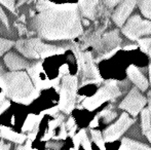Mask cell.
Here are the masks:
<instances>
[{
    "mask_svg": "<svg viewBox=\"0 0 151 150\" xmlns=\"http://www.w3.org/2000/svg\"><path fill=\"white\" fill-rule=\"evenodd\" d=\"M119 96H121V90L118 82L114 79L107 80L105 81L104 85L97 90L95 95L88 97L82 101V107L88 109V111H93L105 102L113 101Z\"/></svg>",
    "mask_w": 151,
    "mask_h": 150,
    "instance_id": "277c9868",
    "label": "cell"
},
{
    "mask_svg": "<svg viewBox=\"0 0 151 150\" xmlns=\"http://www.w3.org/2000/svg\"><path fill=\"white\" fill-rule=\"evenodd\" d=\"M149 103V107H148V112H149V117H150V120H151V102H148Z\"/></svg>",
    "mask_w": 151,
    "mask_h": 150,
    "instance_id": "ee69618b",
    "label": "cell"
},
{
    "mask_svg": "<svg viewBox=\"0 0 151 150\" xmlns=\"http://www.w3.org/2000/svg\"><path fill=\"white\" fill-rule=\"evenodd\" d=\"M79 136H80V144L83 146L84 150H93L91 149V145L90 143V140H88V136H86V130H80Z\"/></svg>",
    "mask_w": 151,
    "mask_h": 150,
    "instance_id": "cb8c5ba5",
    "label": "cell"
},
{
    "mask_svg": "<svg viewBox=\"0 0 151 150\" xmlns=\"http://www.w3.org/2000/svg\"><path fill=\"white\" fill-rule=\"evenodd\" d=\"M141 118H142V130H143V134L145 135L146 138L148 139V141L151 143V120L149 117L148 109L142 110Z\"/></svg>",
    "mask_w": 151,
    "mask_h": 150,
    "instance_id": "d6986e66",
    "label": "cell"
},
{
    "mask_svg": "<svg viewBox=\"0 0 151 150\" xmlns=\"http://www.w3.org/2000/svg\"><path fill=\"white\" fill-rule=\"evenodd\" d=\"M16 47L23 56L29 59H34V60H41V59L56 56V55H62L65 52V48L43 43L38 38L21 39L17 42Z\"/></svg>",
    "mask_w": 151,
    "mask_h": 150,
    "instance_id": "3957f363",
    "label": "cell"
},
{
    "mask_svg": "<svg viewBox=\"0 0 151 150\" xmlns=\"http://www.w3.org/2000/svg\"><path fill=\"white\" fill-rule=\"evenodd\" d=\"M43 115L39 114V115H35V114H29L27 116L26 120H25L24 124H23L22 131L23 132H31L36 126H39L40 121H41Z\"/></svg>",
    "mask_w": 151,
    "mask_h": 150,
    "instance_id": "ac0fdd59",
    "label": "cell"
},
{
    "mask_svg": "<svg viewBox=\"0 0 151 150\" xmlns=\"http://www.w3.org/2000/svg\"><path fill=\"white\" fill-rule=\"evenodd\" d=\"M138 43L141 47L142 52L147 54V50L151 47V38H143V39H138Z\"/></svg>",
    "mask_w": 151,
    "mask_h": 150,
    "instance_id": "484cf974",
    "label": "cell"
},
{
    "mask_svg": "<svg viewBox=\"0 0 151 150\" xmlns=\"http://www.w3.org/2000/svg\"><path fill=\"white\" fill-rule=\"evenodd\" d=\"M12 124L14 123V116H12Z\"/></svg>",
    "mask_w": 151,
    "mask_h": 150,
    "instance_id": "c3c4849f",
    "label": "cell"
},
{
    "mask_svg": "<svg viewBox=\"0 0 151 150\" xmlns=\"http://www.w3.org/2000/svg\"><path fill=\"white\" fill-rule=\"evenodd\" d=\"M149 77H150V83H151V64L149 65Z\"/></svg>",
    "mask_w": 151,
    "mask_h": 150,
    "instance_id": "f6af8a7d",
    "label": "cell"
},
{
    "mask_svg": "<svg viewBox=\"0 0 151 150\" xmlns=\"http://www.w3.org/2000/svg\"><path fill=\"white\" fill-rule=\"evenodd\" d=\"M0 137L8 141L17 143V144H23L27 139V135L18 134V133L14 132L12 128L4 126H1V128H0Z\"/></svg>",
    "mask_w": 151,
    "mask_h": 150,
    "instance_id": "9a60e30c",
    "label": "cell"
},
{
    "mask_svg": "<svg viewBox=\"0 0 151 150\" xmlns=\"http://www.w3.org/2000/svg\"><path fill=\"white\" fill-rule=\"evenodd\" d=\"M29 150H36V149H33L32 147H30V148H29Z\"/></svg>",
    "mask_w": 151,
    "mask_h": 150,
    "instance_id": "681fc988",
    "label": "cell"
},
{
    "mask_svg": "<svg viewBox=\"0 0 151 150\" xmlns=\"http://www.w3.org/2000/svg\"><path fill=\"white\" fill-rule=\"evenodd\" d=\"M102 41V50H109L114 47H119L121 42V38L118 35V31L114 30L111 32H108L103 35L101 38Z\"/></svg>",
    "mask_w": 151,
    "mask_h": 150,
    "instance_id": "5bb4252c",
    "label": "cell"
},
{
    "mask_svg": "<svg viewBox=\"0 0 151 150\" xmlns=\"http://www.w3.org/2000/svg\"><path fill=\"white\" fill-rule=\"evenodd\" d=\"M99 126V116H96L95 118L93 119V121L90 123V128H97V126Z\"/></svg>",
    "mask_w": 151,
    "mask_h": 150,
    "instance_id": "f35d334b",
    "label": "cell"
},
{
    "mask_svg": "<svg viewBox=\"0 0 151 150\" xmlns=\"http://www.w3.org/2000/svg\"><path fill=\"white\" fill-rule=\"evenodd\" d=\"M91 138H93V141L97 144V146L99 147L100 150H106L105 147V141L103 139V136H102L101 132L100 131H96V130H91Z\"/></svg>",
    "mask_w": 151,
    "mask_h": 150,
    "instance_id": "7402d4cb",
    "label": "cell"
},
{
    "mask_svg": "<svg viewBox=\"0 0 151 150\" xmlns=\"http://www.w3.org/2000/svg\"><path fill=\"white\" fill-rule=\"evenodd\" d=\"M73 50L76 56V59H77L78 67L82 71V81L88 79H96L102 81V78L99 74V71H98L97 67L93 64V60L91 52H81L77 46L73 47Z\"/></svg>",
    "mask_w": 151,
    "mask_h": 150,
    "instance_id": "ba28073f",
    "label": "cell"
},
{
    "mask_svg": "<svg viewBox=\"0 0 151 150\" xmlns=\"http://www.w3.org/2000/svg\"><path fill=\"white\" fill-rule=\"evenodd\" d=\"M135 122V119L131 118L127 113H122L120 115V117L118 118V120L115 123L111 124L110 126H108L105 131H104L103 135L104 141L105 142H114V141L118 140L121 136L123 135V133Z\"/></svg>",
    "mask_w": 151,
    "mask_h": 150,
    "instance_id": "30bf717a",
    "label": "cell"
},
{
    "mask_svg": "<svg viewBox=\"0 0 151 150\" xmlns=\"http://www.w3.org/2000/svg\"><path fill=\"white\" fill-rule=\"evenodd\" d=\"M78 88V78L76 75H63L61 82L60 90V101H59V110L64 113H71L75 107L76 103V93Z\"/></svg>",
    "mask_w": 151,
    "mask_h": 150,
    "instance_id": "5b68a950",
    "label": "cell"
},
{
    "mask_svg": "<svg viewBox=\"0 0 151 150\" xmlns=\"http://www.w3.org/2000/svg\"><path fill=\"white\" fill-rule=\"evenodd\" d=\"M12 45H14V42L12 40L0 38V56H2L4 52H7Z\"/></svg>",
    "mask_w": 151,
    "mask_h": 150,
    "instance_id": "d4e9b609",
    "label": "cell"
},
{
    "mask_svg": "<svg viewBox=\"0 0 151 150\" xmlns=\"http://www.w3.org/2000/svg\"><path fill=\"white\" fill-rule=\"evenodd\" d=\"M59 111V107L58 106H55V107H52V108L50 109H46V110H43L40 112V114H42V115H45V114H47V115H56L57 113H58Z\"/></svg>",
    "mask_w": 151,
    "mask_h": 150,
    "instance_id": "4dcf8cb0",
    "label": "cell"
},
{
    "mask_svg": "<svg viewBox=\"0 0 151 150\" xmlns=\"http://www.w3.org/2000/svg\"><path fill=\"white\" fill-rule=\"evenodd\" d=\"M0 19H1V21L3 22V24L5 25L6 27H8V20H7V17H6L5 12H4V10L2 9L1 6H0Z\"/></svg>",
    "mask_w": 151,
    "mask_h": 150,
    "instance_id": "1f68e13d",
    "label": "cell"
},
{
    "mask_svg": "<svg viewBox=\"0 0 151 150\" xmlns=\"http://www.w3.org/2000/svg\"><path fill=\"white\" fill-rule=\"evenodd\" d=\"M136 48H138V45H127L123 47V50H136Z\"/></svg>",
    "mask_w": 151,
    "mask_h": 150,
    "instance_id": "7bdbcfd3",
    "label": "cell"
},
{
    "mask_svg": "<svg viewBox=\"0 0 151 150\" xmlns=\"http://www.w3.org/2000/svg\"><path fill=\"white\" fill-rule=\"evenodd\" d=\"M4 62H5V65L7 66V68H9V70L12 71L26 69L30 65V63L28 61H26L24 58H22L21 56H19L16 52H8L4 57Z\"/></svg>",
    "mask_w": 151,
    "mask_h": 150,
    "instance_id": "4fadbf2b",
    "label": "cell"
},
{
    "mask_svg": "<svg viewBox=\"0 0 151 150\" xmlns=\"http://www.w3.org/2000/svg\"><path fill=\"white\" fill-rule=\"evenodd\" d=\"M68 74V66L67 65H63L60 68V76Z\"/></svg>",
    "mask_w": 151,
    "mask_h": 150,
    "instance_id": "b9f144b4",
    "label": "cell"
},
{
    "mask_svg": "<svg viewBox=\"0 0 151 150\" xmlns=\"http://www.w3.org/2000/svg\"><path fill=\"white\" fill-rule=\"evenodd\" d=\"M75 126V120H74L73 117H70L69 120H68L67 122L65 123V126H66V130H67V132L70 130L71 128H73V126Z\"/></svg>",
    "mask_w": 151,
    "mask_h": 150,
    "instance_id": "e575fe53",
    "label": "cell"
},
{
    "mask_svg": "<svg viewBox=\"0 0 151 150\" xmlns=\"http://www.w3.org/2000/svg\"><path fill=\"white\" fill-rule=\"evenodd\" d=\"M122 33L129 39L138 40L141 36L151 34V22L143 20L139 14H135L123 26Z\"/></svg>",
    "mask_w": 151,
    "mask_h": 150,
    "instance_id": "52a82bcc",
    "label": "cell"
},
{
    "mask_svg": "<svg viewBox=\"0 0 151 150\" xmlns=\"http://www.w3.org/2000/svg\"><path fill=\"white\" fill-rule=\"evenodd\" d=\"M10 106V102L6 99L5 95L3 93L0 94V114H2L8 107Z\"/></svg>",
    "mask_w": 151,
    "mask_h": 150,
    "instance_id": "4316f807",
    "label": "cell"
},
{
    "mask_svg": "<svg viewBox=\"0 0 151 150\" xmlns=\"http://www.w3.org/2000/svg\"><path fill=\"white\" fill-rule=\"evenodd\" d=\"M147 54L149 55V56H150V58H151V47H149V50H147Z\"/></svg>",
    "mask_w": 151,
    "mask_h": 150,
    "instance_id": "7dc6e473",
    "label": "cell"
},
{
    "mask_svg": "<svg viewBox=\"0 0 151 150\" xmlns=\"http://www.w3.org/2000/svg\"><path fill=\"white\" fill-rule=\"evenodd\" d=\"M61 146H62V143L59 144V143H57V142H52V143L48 142L47 144H46V147H50V148H54L56 150H58Z\"/></svg>",
    "mask_w": 151,
    "mask_h": 150,
    "instance_id": "8d00e7d4",
    "label": "cell"
},
{
    "mask_svg": "<svg viewBox=\"0 0 151 150\" xmlns=\"http://www.w3.org/2000/svg\"><path fill=\"white\" fill-rule=\"evenodd\" d=\"M78 2H79V9L82 16L93 20L95 18L96 8L99 0H78Z\"/></svg>",
    "mask_w": 151,
    "mask_h": 150,
    "instance_id": "2e32d148",
    "label": "cell"
},
{
    "mask_svg": "<svg viewBox=\"0 0 151 150\" xmlns=\"http://www.w3.org/2000/svg\"><path fill=\"white\" fill-rule=\"evenodd\" d=\"M39 14L34 18L33 27L46 40L73 39L82 33L79 8L76 4H54L39 0L36 5Z\"/></svg>",
    "mask_w": 151,
    "mask_h": 150,
    "instance_id": "6da1fadb",
    "label": "cell"
},
{
    "mask_svg": "<svg viewBox=\"0 0 151 150\" xmlns=\"http://www.w3.org/2000/svg\"><path fill=\"white\" fill-rule=\"evenodd\" d=\"M54 134H55V132H52V133L46 132L45 134H44V136L41 138V141H47V140H50V138H52V137H54Z\"/></svg>",
    "mask_w": 151,
    "mask_h": 150,
    "instance_id": "ab89813d",
    "label": "cell"
},
{
    "mask_svg": "<svg viewBox=\"0 0 151 150\" xmlns=\"http://www.w3.org/2000/svg\"><path fill=\"white\" fill-rule=\"evenodd\" d=\"M73 143H74V147H75V150H78V148H79V145H80L79 133H77V134L73 136Z\"/></svg>",
    "mask_w": 151,
    "mask_h": 150,
    "instance_id": "d6a6232c",
    "label": "cell"
},
{
    "mask_svg": "<svg viewBox=\"0 0 151 150\" xmlns=\"http://www.w3.org/2000/svg\"><path fill=\"white\" fill-rule=\"evenodd\" d=\"M147 103V99L140 93L139 88L136 86L131 90L127 96L122 100L119 104V108L127 111L132 116L136 117L140 111L143 110L144 106Z\"/></svg>",
    "mask_w": 151,
    "mask_h": 150,
    "instance_id": "9c48e42d",
    "label": "cell"
},
{
    "mask_svg": "<svg viewBox=\"0 0 151 150\" xmlns=\"http://www.w3.org/2000/svg\"><path fill=\"white\" fill-rule=\"evenodd\" d=\"M67 136H68V134H67V130H66L65 123H62L60 133H59V136L52 137V138L54 139H63V140H65V139L67 138Z\"/></svg>",
    "mask_w": 151,
    "mask_h": 150,
    "instance_id": "83f0119b",
    "label": "cell"
},
{
    "mask_svg": "<svg viewBox=\"0 0 151 150\" xmlns=\"http://www.w3.org/2000/svg\"><path fill=\"white\" fill-rule=\"evenodd\" d=\"M136 3H137L136 0H123L119 5H118V7L116 8L113 16H112L114 23L118 27L123 26V24L127 20L131 12L133 11Z\"/></svg>",
    "mask_w": 151,
    "mask_h": 150,
    "instance_id": "8fae6325",
    "label": "cell"
},
{
    "mask_svg": "<svg viewBox=\"0 0 151 150\" xmlns=\"http://www.w3.org/2000/svg\"><path fill=\"white\" fill-rule=\"evenodd\" d=\"M119 150H151L149 146L142 144L137 141L131 140L129 138H123L121 141Z\"/></svg>",
    "mask_w": 151,
    "mask_h": 150,
    "instance_id": "e0dca14e",
    "label": "cell"
},
{
    "mask_svg": "<svg viewBox=\"0 0 151 150\" xmlns=\"http://www.w3.org/2000/svg\"><path fill=\"white\" fill-rule=\"evenodd\" d=\"M0 88L5 97L23 105H30L40 95L28 73L19 70L5 72L2 67H0Z\"/></svg>",
    "mask_w": 151,
    "mask_h": 150,
    "instance_id": "7a4b0ae2",
    "label": "cell"
},
{
    "mask_svg": "<svg viewBox=\"0 0 151 150\" xmlns=\"http://www.w3.org/2000/svg\"><path fill=\"white\" fill-rule=\"evenodd\" d=\"M17 27H18V30H19V33H20V35H23L24 33H26V27L24 26V25L22 24H18L17 25Z\"/></svg>",
    "mask_w": 151,
    "mask_h": 150,
    "instance_id": "60d3db41",
    "label": "cell"
},
{
    "mask_svg": "<svg viewBox=\"0 0 151 150\" xmlns=\"http://www.w3.org/2000/svg\"><path fill=\"white\" fill-rule=\"evenodd\" d=\"M118 50H119V47H115V48H113V50H110V52H108L107 54L103 55V56L100 57L99 59H97V62H99V61H101V60H107V59L111 58L112 56H114V55H115V52H117Z\"/></svg>",
    "mask_w": 151,
    "mask_h": 150,
    "instance_id": "f546056e",
    "label": "cell"
},
{
    "mask_svg": "<svg viewBox=\"0 0 151 150\" xmlns=\"http://www.w3.org/2000/svg\"><path fill=\"white\" fill-rule=\"evenodd\" d=\"M127 74L129 76V78L136 84L138 88L142 92H145L148 88V81L146 79V77L142 74V72L140 71V69L138 67H136L135 65H131L127 67Z\"/></svg>",
    "mask_w": 151,
    "mask_h": 150,
    "instance_id": "7c38bea8",
    "label": "cell"
},
{
    "mask_svg": "<svg viewBox=\"0 0 151 150\" xmlns=\"http://www.w3.org/2000/svg\"><path fill=\"white\" fill-rule=\"evenodd\" d=\"M27 70H28V75L31 78L34 86L38 90H46V88H50L52 86H54L57 90H59V88H60V86H59L60 76L54 80L48 79L43 71L41 61H37V62L33 63V64H30L28 68H27Z\"/></svg>",
    "mask_w": 151,
    "mask_h": 150,
    "instance_id": "8992f818",
    "label": "cell"
},
{
    "mask_svg": "<svg viewBox=\"0 0 151 150\" xmlns=\"http://www.w3.org/2000/svg\"><path fill=\"white\" fill-rule=\"evenodd\" d=\"M31 145H32V141L27 140V143H26V145H25V146H23V145L20 144V146L17 147L16 150H29V148L31 147Z\"/></svg>",
    "mask_w": 151,
    "mask_h": 150,
    "instance_id": "d590c367",
    "label": "cell"
},
{
    "mask_svg": "<svg viewBox=\"0 0 151 150\" xmlns=\"http://www.w3.org/2000/svg\"><path fill=\"white\" fill-rule=\"evenodd\" d=\"M98 116H101L103 118V122L104 123H109L112 120H114L117 116V112L113 110V105H109L108 107H106L105 109L101 111Z\"/></svg>",
    "mask_w": 151,
    "mask_h": 150,
    "instance_id": "ffe728a7",
    "label": "cell"
},
{
    "mask_svg": "<svg viewBox=\"0 0 151 150\" xmlns=\"http://www.w3.org/2000/svg\"><path fill=\"white\" fill-rule=\"evenodd\" d=\"M27 0H19V4H22V3H24V2H26Z\"/></svg>",
    "mask_w": 151,
    "mask_h": 150,
    "instance_id": "bcb514c9",
    "label": "cell"
},
{
    "mask_svg": "<svg viewBox=\"0 0 151 150\" xmlns=\"http://www.w3.org/2000/svg\"><path fill=\"white\" fill-rule=\"evenodd\" d=\"M0 3L7 7L10 11L14 12V0H0Z\"/></svg>",
    "mask_w": 151,
    "mask_h": 150,
    "instance_id": "f1b7e54d",
    "label": "cell"
},
{
    "mask_svg": "<svg viewBox=\"0 0 151 150\" xmlns=\"http://www.w3.org/2000/svg\"><path fill=\"white\" fill-rule=\"evenodd\" d=\"M10 144L9 143H5L4 141H0V150H9Z\"/></svg>",
    "mask_w": 151,
    "mask_h": 150,
    "instance_id": "74e56055",
    "label": "cell"
},
{
    "mask_svg": "<svg viewBox=\"0 0 151 150\" xmlns=\"http://www.w3.org/2000/svg\"><path fill=\"white\" fill-rule=\"evenodd\" d=\"M142 14L151 20V0H136Z\"/></svg>",
    "mask_w": 151,
    "mask_h": 150,
    "instance_id": "44dd1931",
    "label": "cell"
},
{
    "mask_svg": "<svg viewBox=\"0 0 151 150\" xmlns=\"http://www.w3.org/2000/svg\"><path fill=\"white\" fill-rule=\"evenodd\" d=\"M121 1V0H105V4L108 6V7H114V6H116L118 3Z\"/></svg>",
    "mask_w": 151,
    "mask_h": 150,
    "instance_id": "836d02e7",
    "label": "cell"
},
{
    "mask_svg": "<svg viewBox=\"0 0 151 150\" xmlns=\"http://www.w3.org/2000/svg\"><path fill=\"white\" fill-rule=\"evenodd\" d=\"M63 121H64V115H59V116H57L55 119L50 120V121L48 122L47 132H50V133L55 132V130H56L59 126H61V124L63 123Z\"/></svg>",
    "mask_w": 151,
    "mask_h": 150,
    "instance_id": "603a6c76",
    "label": "cell"
}]
</instances>
